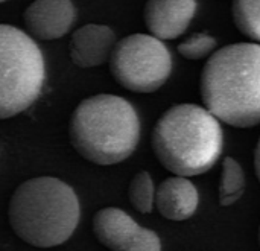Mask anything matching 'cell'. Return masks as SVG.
Returning a JSON list of instances; mask_svg holds the SVG:
<instances>
[{
  "label": "cell",
  "instance_id": "15",
  "mask_svg": "<svg viewBox=\"0 0 260 251\" xmlns=\"http://www.w3.org/2000/svg\"><path fill=\"white\" fill-rule=\"evenodd\" d=\"M216 47V40L207 34H193L178 44V52L186 59H201L209 56Z\"/></svg>",
  "mask_w": 260,
  "mask_h": 251
},
{
  "label": "cell",
  "instance_id": "6",
  "mask_svg": "<svg viewBox=\"0 0 260 251\" xmlns=\"http://www.w3.org/2000/svg\"><path fill=\"white\" fill-rule=\"evenodd\" d=\"M114 79L129 91L152 93L172 72V56L163 41L146 34H133L116 43L110 55Z\"/></svg>",
  "mask_w": 260,
  "mask_h": 251
},
{
  "label": "cell",
  "instance_id": "12",
  "mask_svg": "<svg viewBox=\"0 0 260 251\" xmlns=\"http://www.w3.org/2000/svg\"><path fill=\"white\" fill-rule=\"evenodd\" d=\"M245 192V174L242 166L232 157H225L222 163L219 204L229 207L235 204Z\"/></svg>",
  "mask_w": 260,
  "mask_h": 251
},
{
  "label": "cell",
  "instance_id": "9",
  "mask_svg": "<svg viewBox=\"0 0 260 251\" xmlns=\"http://www.w3.org/2000/svg\"><path fill=\"white\" fill-rule=\"evenodd\" d=\"M195 11L197 0H148L143 18L152 37L174 40L186 32Z\"/></svg>",
  "mask_w": 260,
  "mask_h": 251
},
{
  "label": "cell",
  "instance_id": "14",
  "mask_svg": "<svg viewBox=\"0 0 260 251\" xmlns=\"http://www.w3.org/2000/svg\"><path fill=\"white\" fill-rule=\"evenodd\" d=\"M129 201L134 206V209L140 213H149L154 209L155 203V187L151 175L146 171L139 172L128 189Z\"/></svg>",
  "mask_w": 260,
  "mask_h": 251
},
{
  "label": "cell",
  "instance_id": "1",
  "mask_svg": "<svg viewBox=\"0 0 260 251\" xmlns=\"http://www.w3.org/2000/svg\"><path fill=\"white\" fill-rule=\"evenodd\" d=\"M200 91L204 108L238 128L260 123V44L236 43L216 50L206 62Z\"/></svg>",
  "mask_w": 260,
  "mask_h": 251
},
{
  "label": "cell",
  "instance_id": "17",
  "mask_svg": "<svg viewBox=\"0 0 260 251\" xmlns=\"http://www.w3.org/2000/svg\"><path fill=\"white\" fill-rule=\"evenodd\" d=\"M257 239H259V245H260V226H259V233H257Z\"/></svg>",
  "mask_w": 260,
  "mask_h": 251
},
{
  "label": "cell",
  "instance_id": "8",
  "mask_svg": "<svg viewBox=\"0 0 260 251\" xmlns=\"http://www.w3.org/2000/svg\"><path fill=\"white\" fill-rule=\"evenodd\" d=\"M23 20L32 37L56 40L73 26L76 9L72 0H35L26 8Z\"/></svg>",
  "mask_w": 260,
  "mask_h": 251
},
{
  "label": "cell",
  "instance_id": "18",
  "mask_svg": "<svg viewBox=\"0 0 260 251\" xmlns=\"http://www.w3.org/2000/svg\"><path fill=\"white\" fill-rule=\"evenodd\" d=\"M3 2H6V0H0V3H3Z\"/></svg>",
  "mask_w": 260,
  "mask_h": 251
},
{
  "label": "cell",
  "instance_id": "10",
  "mask_svg": "<svg viewBox=\"0 0 260 251\" xmlns=\"http://www.w3.org/2000/svg\"><path fill=\"white\" fill-rule=\"evenodd\" d=\"M116 46V34L105 24H85L76 29L69 43L72 61L82 69L104 64Z\"/></svg>",
  "mask_w": 260,
  "mask_h": 251
},
{
  "label": "cell",
  "instance_id": "3",
  "mask_svg": "<svg viewBox=\"0 0 260 251\" xmlns=\"http://www.w3.org/2000/svg\"><path fill=\"white\" fill-rule=\"evenodd\" d=\"M75 191L55 177H37L21 183L9 201V224L32 247L49 248L66 242L79 223Z\"/></svg>",
  "mask_w": 260,
  "mask_h": 251
},
{
  "label": "cell",
  "instance_id": "13",
  "mask_svg": "<svg viewBox=\"0 0 260 251\" xmlns=\"http://www.w3.org/2000/svg\"><path fill=\"white\" fill-rule=\"evenodd\" d=\"M233 21L239 32L260 41V0H233Z\"/></svg>",
  "mask_w": 260,
  "mask_h": 251
},
{
  "label": "cell",
  "instance_id": "16",
  "mask_svg": "<svg viewBox=\"0 0 260 251\" xmlns=\"http://www.w3.org/2000/svg\"><path fill=\"white\" fill-rule=\"evenodd\" d=\"M254 169H256V175L260 181V137L256 146V152H254Z\"/></svg>",
  "mask_w": 260,
  "mask_h": 251
},
{
  "label": "cell",
  "instance_id": "7",
  "mask_svg": "<svg viewBox=\"0 0 260 251\" xmlns=\"http://www.w3.org/2000/svg\"><path fill=\"white\" fill-rule=\"evenodd\" d=\"M93 232L98 241L111 251H161L155 232L140 227L117 207L101 209L93 218Z\"/></svg>",
  "mask_w": 260,
  "mask_h": 251
},
{
  "label": "cell",
  "instance_id": "5",
  "mask_svg": "<svg viewBox=\"0 0 260 251\" xmlns=\"http://www.w3.org/2000/svg\"><path fill=\"white\" fill-rule=\"evenodd\" d=\"M44 78V58L34 38L15 26L0 24V119L29 108Z\"/></svg>",
  "mask_w": 260,
  "mask_h": 251
},
{
  "label": "cell",
  "instance_id": "2",
  "mask_svg": "<svg viewBox=\"0 0 260 251\" xmlns=\"http://www.w3.org/2000/svg\"><path fill=\"white\" fill-rule=\"evenodd\" d=\"M222 146L219 120L197 104L171 107L152 131L155 157L177 177L187 178L207 172L221 157Z\"/></svg>",
  "mask_w": 260,
  "mask_h": 251
},
{
  "label": "cell",
  "instance_id": "4",
  "mask_svg": "<svg viewBox=\"0 0 260 251\" xmlns=\"http://www.w3.org/2000/svg\"><path fill=\"white\" fill-rule=\"evenodd\" d=\"M69 134L73 148L84 159L108 166L126 160L136 151L140 120L126 99L116 95H94L75 108Z\"/></svg>",
  "mask_w": 260,
  "mask_h": 251
},
{
  "label": "cell",
  "instance_id": "11",
  "mask_svg": "<svg viewBox=\"0 0 260 251\" xmlns=\"http://www.w3.org/2000/svg\"><path fill=\"white\" fill-rule=\"evenodd\" d=\"M198 191L186 177H169L155 191L154 206L169 221H186L198 209Z\"/></svg>",
  "mask_w": 260,
  "mask_h": 251
}]
</instances>
